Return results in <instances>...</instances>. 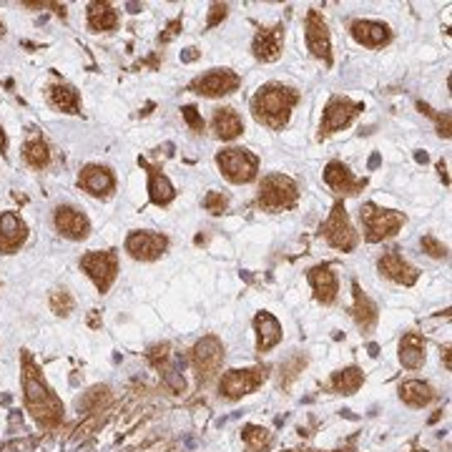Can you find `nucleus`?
I'll return each mask as SVG.
<instances>
[{"label": "nucleus", "mask_w": 452, "mask_h": 452, "mask_svg": "<svg viewBox=\"0 0 452 452\" xmlns=\"http://www.w3.org/2000/svg\"><path fill=\"white\" fill-rule=\"evenodd\" d=\"M352 35L362 46H382L389 40V28L382 23H374V20H357L352 25Z\"/></svg>", "instance_id": "21"}, {"label": "nucleus", "mask_w": 452, "mask_h": 452, "mask_svg": "<svg viewBox=\"0 0 452 452\" xmlns=\"http://www.w3.org/2000/svg\"><path fill=\"white\" fill-rule=\"evenodd\" d=\"M379 271H382L384 276H389V279H395L407 286L415 284V279H417V271H415L397 252H387L382 259H379Z\"/></svg>", "instance_id": "17"}, {"label": "nucleus", "mask_w": 452, "mask_h": 452, "mask_svg": "<svg viewBox=\"0 0 452 452\" xmlns=\"http://www.w3.org/2000/svg\"><path fill=\"white\" fill-rule=\"evenodd\" d=\"M48 98L56 109L66 111V114H75L78 111V91L71 86H53L48 91Z\"/></svg>", "instance_id": "29"}, {"label": "nucleus", "mask_w": 452, "mask_h": 452, "mask_svg": "<svg viewBox=\"0 0 452 452\" xmlns=\"http://www.w3.org/2000/svg\"><path fill=\"white\" fill-rule=\"evenodd\" d=\"M56 229L66 236V239H86L88 236V219L80 212L71 207H61L56 212Z\"/></svg>", "instance_id": "15"}, {"label": "nucleus", "mask_w": 452, "mask_h": 452, "mask_svg": "<svg viewBox=\"0 0 452 452\" xmlns=\"http://www.w3.org/2000/svg\"><path fill=\"white\" fill-rule=\"evenodd\" d=\"M310 281L322 302H332L334 294H337V276L329 267H314L310 271Z\"/></svg>", "instance_id": "23"}, {"label": "nucleus", "mask_w": 452, "mask_h": 452, "mask_svg": "<svg viewBox=\"0 0 452 452\" xmlns=\"http://www.w3.org/2000/svg\"><path fill=\"white\" fill-rule=\"evenodd\" d=\"M6 146V133H3V128H0V149Z\"/></svg>", "instance_id": "44"}, {"label": "nucleus", "mask_w": 452, "mask_h": 452, "mask_svg": "<svg viewBox=\"0 0 452 452\" xmlns=\"http://www.w3.org/2000/svg\"><path fill=\"white\" fill-rule=\"evenodd\" d=\"M149 191H151V201L154 204H159V207H166L169 201L176 196V191H173L171 181H169L164 173H159L156 169H151V183H149Z\"/></svg>", "instance_id": "28"}, {"label": "nucleus", "mask_w": 452, "mask_h": 452, "mask_svg": "<svg viewBox=\"0 0 452 452\" xmlns=\"http://www.w3.org/2000/svg\"><path fill=\"white\" fill-rule=\"evenodd\" d=\"M241 437H244V445H246V450H249V452H259V450H264V447L269 445V432H267L264 427H254V424L244 427Z\"/></svg>", "instance_id": "33"}, {"label": "nucleus", "mask_w": 452, "mask_h": 452, "mask_svg": "<svg viewBox=\"0 0 452 452\" xmlns=\"http://www.w3.org/2000/svg\"><path fill=\"white\" fill-rule=\"evenodd\" d=\"M304 452H312V450H304Z\"/></svg>", "instance_id": "45"}, {"label": "nucleus", "mask_w": 452, "mask_h": 452, "mask_svg": "<svg viewBox=\"0 0 452 452\" xmlns=\"http://www.w3.org/2000/svg\"><path fill=\"white\" fill-rule=\"evenodd\" d=\"M0 30H3V25H0Z\"/></svg>", "instance_id": "46"}, {"label": "nucleus", "mask_w": 452, "mask_h": 452, "mask_svg": "<svg viewBox=\"0 0 452 452\" xmlns=\"http://www.w3.org/2000/svg\"><path fill=\"white\" fill-rule=\"evenodd\" d=\"M322 234H324V239L329 241V244L342 249V252H352L357 244V231L352 229V224H349L347 212H344L342 204H337V207L332 209V216L324 221Z\"/></svg>", "instance_id": "7"}, {"label": "nucleus", "mask_w": 452, "mask_h": 452, "mask_svg": "<svg viewBox=\"0 0 452 452\" xmlns=\"http://www.w3.org/2000/svg\"><path fill=\"white\" fill-rule=\"evenodd\" d=\"M196 58H199V51H196V48H186V51H181L183 63H191V61H196Z\"/></svg>", "instance_id": "40"}, {"label": "nucleus", "mask_w": 452, "mask_h": 452, "mask_svg": "<svg viewBox=\"0 0 452 452\" xmlns=\"http://www.w3.org/2000/svg\"><path fill=\"white\" fill-rule=\"evenodd\" d=\"M224 16H226V6H214L212 8V18H209V25H216Z\"/></svg>", "instance_id": "39"}, {"label": "nucleus", "mask_w": 452, "mask_h": 452, "mask_svg": "<svg viewBox=\"0 0 452 452\" xmlns=\"http://www.w3.org/2000/svg\"><path fill=\"white\" fill-rule=\"evenodd\" d=\"M360 106L347 101V98H332L324 109V121H322V131L332 133V131H339L349 123V121L355 118Z\"/></svg>", "instance_id": "13"}, {"label": "nucleus", "mask_w": 452, "mask_h": 452, "mask_svg": "<svg viewBox=\"0 0 452 452\" xmlns=\"http://www.w3.org/2000/svg\"><path fill=\"white\" fill-rule=\"evenodd\" d=\"M164 382H166L169 387L173 389V392H183V387H186V382H183L181 372H176V369H169V372L164 374Z\"/></svg>", "instance_id": "37"}, {"label": "nucleus", "mask_w": 452, "mask_h": 452, "mask_svg": "<svg viewBox=\"0 0 452 452\" xmlns=\"http://www.w3.org/2000/svg\"><path fill=\"white\" fill-rule=\"evenodd\" d=\"M219 169L224 171V176L234 183H246L257 176V156H252L244 149H226L219 154L216 159Z\"/></svg>", "instance_id": "5"}, {"label": "nucleus", "mask_w": 452, "mask_h": 452, "mask_svg": "<svg viewBox=\"0 0 452 452\" xmlns=\"http://www.w3.org/2000/svg\"><path fill=\"white\" fill-rule=\"evenodd\" d=\"M324 181L329 183L334 191H342V194H355L357 189H362V186H365V181H360V178L352 176V173H349V169L342 166L339 161H332V164L326 166Z\"/></svg>", "instance_id": "19"}, {"label": "nucleus", "mask_w": 452, "mask_h": 452, "mask_svg": "<svg viewBox=\"0 0 452 452\" xmlns=\"http://www.w3.org/2000/svg\"><path fill=\"white\" fill-rule=\"evenodd\" d=\"M214 131H216L219 138H236L241 133V118L236 111L231 109H219L216 114H214Z\"/></svg>", "instance_id": "26"}, {"label": "nucleus", "mask_w": 452, "mask_h": 452, "mask_svg": "<svg viewBox=\"0 0 452 452\" xmlns=\"http://www.w3.org/2000/svg\"><path fill=\"white\" fill-rule=\"evenodd\" d=\"M164 249H166V239L161 234H151V231H133L126 239V252L133 259H143V262L161 257Z\"/></svg>", "instance_id": "11"}, {"label": "nucleus", "mask_w": 452, "mask_h": 452, "mask_svg": "<svg viewBox=\"0 0 452 452\" xmlns=\"http://www.w3.org/2000/svg\"><path fill=\"white\" fill-rule=\"evenodd\" d=\"M400 397L413 407H424L429 400H432V389L429 384L420 382V379H410L400 387Z\"/></svg>", "instance_id": "27"}, {"label": "nucleus", "mask_w": 452, "mask_h": 452, "mask_svg": "<svg viewBox=\"0 0 452 452\" xmlns=\"http://www.w3.org/2000/svg\"><path fill=\"white\" fill-rule=\"evenodd\" d=\"M400 360L410 369H417L424 362V339L420 334H405L400 342Z\"/></svg>", "instance_id": "24"}, {"label": "nucleus", "mask_w": 452, "mask_h": 452, "mask_svg": "<svg viewBox=\"0 0 452 452\" xmlns=\"http://www.w3.org/2000/svg\"><path fill=\"white\" fill-rule=\"evenodd\" d=\"M23 156L33 169H43L48 161H51V151H48V146L40 141V138H30V141L25 143Z\"/></svg>", "instance_id": "31"}, {"label": "nucleus", "mask_w": 452, "mask_h": 452, "mask_svg": "<svg viewBox=\"0 0 452 452\" xmlns=\"http://www.w3.org/2000/svg\"><path fill=\"white\" fill-rule=\"evenodd\" d=\"M369 355H372V357H377V355H379V349H377V344H369Z\"/></svg>", "instance_id": "43"}, {"label": "nucleus", "mask_w": 452, "mask_h": 452, "mask_svg": "<svg viewBox=\"0 0 452 452\" xmlns=\"http://www.w3.org/2000/svg\"><path fill=\"white\" fill-rule=\"evenodd\" d=\"M307 46L324 63L332 61V56H329V30H326V23L322 20L317 11H312L307 16Z\"/></svg>", "instance_id": "14"}, {"label": "nucleus", "mask_w": 452, "mask_h": 452, "mask_svg": "<svg viewBox=\"0 0 452 452\" xmlns=\"http://www.w3.org/2000/svg\"><path fill=\"white\" fill-rule=\"evenodd\" d=\"M362 221H365L367 239L382 241L400 231V226L405 224V216L400 212H387V209H377L374 204H365L362 207Z\"/></svg>", "instance_id": "4"}, {"label": "nucleus", "mask_w": 452, "mask_h": 452, "mask_svg": "<svg viewBox=\"0 0 452 452\" xmlns=\"http://www.w3.org/2000/svg\"><path fill=\"white\" fill-rule=\"evenodd\" d=\"M181 114H183V118L189 121V126L194 128V131H204V121H201V116L196 114L194 106H183Z\"/></svg>", "instance_id": "36"}, {"label": "nucleus", "mask_w": 452, "mask_h": 452, "mask_svg": "<svg viewBox=\"0 0 452 452\" xmlns=\"http://www.w3.org/2000/svg\"><path fill=\"white\" fill-rule=\"evenodd\" d=\"M118 23V13L111 3H91L88 6V25L93 30H111Z\"/></svg>", "instance_id": "25"}, {"label": "nucleus", "mask_w": 452, "mask_h": 452, "mask_svg": "<svg viewBox=\"0 0 452 452\" xmlns=\"http://www.w3.org/2000/svg\"><path fill=\"white\" fill-rule=\"evenodd\" d=\"M254 326H257V332H259V352H267V349H271L281 339L279 322H276L269 312H262V314H257Z\"/></svg>", "instance_id": "22"}, {"label": "nucleus", "mask_w": 452, "mask_h": 452, "mask_svg": "<svg viewBox=\"0 0 452 452\" xmlns=\"http://www.w3.org/2000/svg\"><path fill=\"white\" fill-rule=\"evenodd\" d=\"M80 186L93 196H106L114 189V176L104 166H86L80 173Z\"/></svg>", "instance_id": "18"}, {"label": "nucleus", "mask_w": 452, "mask_h": 452, "mask_svg": "<svg viewBox=\"0 0 452 452\" xmlns=\"http://www.w3.org/2000/svg\"><path fill=\"white\" fill-rule=\"evenodd\" d=\"M415 159H417V161H420V164H427V154H424V151H420V154H417V156H415Z\"/></svg>", "instance_id": "42"}, {"label": "nucleus", "mask_w": 452, "mask_h": 452, "mask_svg": "<svg viewBox=\"0 0 452 452\" xmlns=\"http://www.w3.org/2000/svg\"><path fill=\"white\" fill-rule=\"evenodd\" d=\"M23 387H25V405L33 413L43 427H56L63 415V405L58 402V397L46 387V382L35 372V367L25 357V372H23Z\"/></svg>", "instance_id": "1"}, {"label": "nucleus", "mask_w": 452, "mask_h": 452, "mask_svg": "<svg viewBox=\"0 0 452 452\" xmlns=\"http://www.w3.org/2000/svg\"><path fill=\"white\" fill-rule=\"evenodd\" d=\"M297 201V183L289 176H281V173H271L262 181V189H259V204L269 212H279V209H289L294 207Z\"/></svg>", "instance_id": "3"}, {"label": "nucleus", "mask_w": 452, "mask_h": 452, "mask_svg": "<svg viewBox=\"0 0 452 452\" xmlns=\"http://www.w3.org/2000/svg\"><path fill=\"white\" fill-rule=\"evenodd\" d=\"M355 319L362 329H369V326L377 322V310H374V304L360 292V284H355Z\"/></svg>", "instance_id": "30"}, {"label": "nucleus", "mask_w": 452, "mask_h": 452, "mask_svg": "<svg viewBox=\"0 0 452 452\" xmlns=\"http://www.w3.org/2000/svg\"><path fill=\"white\" fill-rule=\"evenodd\" d=\"M80 267L98 286V292H106L114 284L116 271H118V257H116V252H88L80 259Z\"/></svg>", "instance_id": "6"}, {"label": "nucleus", "mask_w": 452, "mask_h": 452, "mask_svg": "<svg viewBox=\"0 0 452 452\" xmlns=\"http://www.w3.org/2000/svg\"><path fill=\"white\" fill-rule=\"evenodd\" d=\"M6 452H111V450L91 445V442L56 437V440L35 442V445H18V447H11V450H6Z\"/></svg>", "instance_id": "12"}, {"label": "nucleus", "mask_w": 452, "mask_h": 452, "mask_svg": "<svg viewBox=\"0 0 452 452\" xmlns=\"http://www.w3.org/2000/svg\"><path fill=\"white\" fill-rule=\"evenodd\" d=\"M267 379V367H254V369H231L221 377V392L229 400H239L241 395H249Z\"/></svg>", "instance_id": "8"}, {"label": "nucleus", "mask_w": 452, "mask_h": 452, "mask_svg": "<svg viewBox=\"0 0 452 452\" xmlns=\"http://www.w3.org/2000/svg\"><path fill=\"white\" fill-rule=\"evenodd\" d=\"M294 104H297V93H294V88L279 86V83H269V86H264L262 91L254 96L252 111H254V116H257V121H262V123H267V126H271V128H279L281 123H286L289 111H292Z\"/></svg>", "instance_id": "2"}, {"label": "nucleus", "mask_w": 452, "mask_h": 452, "mask_svg": "<svg viewBox=\"0 0 452 452\" xmlns=\"http://www.w3.org/2000/svg\"><path fill=\"white\" fill-rule=\"evenodd\" d=\"M239 86V75L231 73V71H209L207 75H201L191 83L196 93L201 96H224V93H231Z\"/></svg>", "instance_id": "10"}, {"label": "nucleus", "mask_w": 452, "mask_h": 452, "mask_svg": "<svg viewBox=\"0 0 452 452\" xmlns=\"http://www.w3.org/2000/svg\"><path fill=\"white\" fill-rule=\"evenodd\" d=\"M362 372L357 369V367H349V369H344V372H337L334 374V379H332V384H334V389H339L342 395H352V392H357L360 389V384H362Z\"/></svg>", "instance_id": "32"}, {"label": "nucleus", "mask_w": 452, "mask_h": 452, "mask_svg": "<svg viewBox=\"0 0 452 452\" xmlns=\"http://www.w3.org/2000/svg\"><path fill=\"white\" fill-rule=\"evenodd\" d=\"M379 161H382V159H379V154H374L372 159H369V169H377V166H379Z\"/></svg>", "instance_id": "41"}, {"label": "nucleus", "mask_w": 452, "mask_h": 452, "mask_svg": "<svg viewBox=\"0 0 452 452\" xmlns=\"http://www.w3.org/2000/svg\"><path fill=\"white\" fill-rule=\"evenodd\" d=\"M221 360H224V349L221 344H219V339L207 337L194 347V367L199 369V377L212 379L219 367H221Z\"/></svg>", "instance_id": "9"}, {"label": "nucleus", "mask_w": 452, "mask_h": 452, "mask_svg": "<svg viewBox=\"0 0 452 452\" xmlns=\"http://www.w3.org/2000/svg\"><path fill=\"white\" fill-rule=\"evenodd\" d=\"M51 307L56 314L66 317V314H71V310H73V299L68 297V292H53Z\"/></svg>", "instance_id": "34"}, {"label": "nucleus", "mask_w": 452, "mask_h": 452, "mask_svg": "<svg viewBox=\"0 0 452 452\" xmlns=\"http://www.w3.org/2000/svg\"><path fill=\"white\" fill-rule=\"evenodd\" d=\"M25 241V224L13 212L0 216V252H16L18 246Z\"/></svg>", "instance_id": "16"}, {"label": "nucleus", "mask_w": 452, "mask_h": 452, "mask_svg": "<svg viewBox=\"0 0 452 452\" xmlns=\"http://www.w3.org/2000/svg\"><path fill=\"white\" fill-rule=\"evenodd\" d=\"M422 249H427L429 257H445V246L440 244V241H435L432 236H424L422 239Z\"/></svg>", "instance_id": "38"}, {"label": "nucleus", "mask_w": 452, "mask_h": 452, "mask_svg": "<svg viewBox=\"0 0 452 452\" xmlns=\"http://www.w3.org/2000/svg\"><path fill=\"white\" fill-rule=\"evenodd\" d=\"M281 38H284L281 28H271V30L257 33V38H254V56L262 58V61H274V58H279Z\"/></svg>", "instance_id": "20"}, {"label": "nucleus", "mask_w": 452, "mask_h": 452, "mask_svg": "<svg viewBox=\"0 0 452 452\" xmlns=\"http://www.w3.org/2000/svg\"><path fill=\"white\" fill-rule=\"evenodd\" d=\"M226 196L221 194V191H209L207 194V199H204V207H207V212H212V214H221V212H226Z\"/></svg>", "instance_id": "35"}]
</instances>
